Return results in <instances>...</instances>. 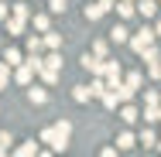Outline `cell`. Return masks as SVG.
<instances>
[{
	"instance_id": "obj_7",
	"label": "cell",
	"mask_w": 161,
	"mask_h": 157,
	"mask_svg": "<svg viewBox=\"0 0 161 157\" xmlns=\"http://www.w3.org/2000/svg\"><path fill=\"white\" fill-rule=\"evenodd\" d=\"M113 10H117L120 17H134V14H137V3H134V0H117Z\"/></svg>"
},
{
	"instance_id": "obj_35",
	"label": "cell",
	"mask_w": 161,
	"mask_h": 157,
	"mask_svg": "<svg viewBox=\"0 0 161 157\" xmlns=\"http://www.w3.org/2000/svg\"><path fill=\"white\" fill-rule=\"evenodd\" d=\"M144 102H147V106H154V102H161V99H158V92H144Z\"/></svg>"
},
{
	"instance_id": "obj_30",
	"label": "cell",
	"mask_w": 161,
	"mask_h": 157,
	"mask_svg": "<svg viewBox=\"0 0 161 157\" xmlns=\"http://www.w3.org/2000/svg\"><path fill=\"white\" fill-rule=\"evenodd\" d=\"M10 144H14V137L3 130V133H0V154H7V150H10Z\"/></svg>"
},
{
	"instance_id": "obj_22",
	"label": "cell",
	"mask_w": 161,
	"mask_h": 157,
	"mask_svg": "<svg viewBox=\"0 0 161 157\" xmlns=\"http://www.w3.org/2000/svg\"><path fill=\"white\" fill-rule=\"evenodd\" d=\"M31 24H34V31H41V34H45V31H48V14H34V17H31Z\"/></svg>"
},
{
	"instance_id": "obj_4",
	"label": "cell",
	"mask_w": 161,
	"mask_h": 157,
	"mask_svg": "<svg viewBox=\"0 0 161 157\" xmlns=\"http://www.w3.org/2000/svg\"><path fill=\"white\" fill-rule=\"evenodd\" d=\"M103 79H106V86H110V89H117V86H120V79H124L120 62H106V65H103Z\"/></svg>"
},
{
	"instance_id": "obj_36",
	"label": "cell",
	"mask_w": 161,
	"mask_h": 157,
	"mask_svg": "<svg viewBox=\"0 0 161 157\" xmlns=\"http://www.w3.org/2000/svg\"><path fill=\"white\" fill-rule=\"evenodd\" d=\"M154 34H158V38H161V21H158V24H154Z\"/></svg>"
},
{
	"instance_id": "obj_14",
	"label": "cell",
	"mask_w": 161,
	"mask_h": 157,
	"mask_svg": "<svg viewBox=\"0 0 161 157\" xmlns=\"http://www.w3.org/2000/svg\"><path fill=\"white\" fill-rule=\"evenodd\" d=\"M45 65H48V68H62V48H48Z\"/></svg>"
},
{
	"instance_id": "obj_17",
	"label": "cell",
	"mask_w": 161,
	"mask_h": 157,
	"mask_svg": "<svg viewBox=\"0 0 161 157\" xmlns=\"http://www.w3.org/2000/svg\"><path fill=\"white\" fill-rule=\"evenodd\" d=\"M38 75H41V82H45V86H55V82H58V68H48V65H45Z\"/></svg>"
},
{
	"instance_id": "obj_28",
	"label": "cell",
	"mask_w": 161,
	"mask_h": 157,
	"mask_svg": "<svg viewBox=\"0 0 161 157\" xmlns=\"http://www.w3.org/2000/svg\"><path fill=\"white\" fill-rule=\"evenodd\" d=\"M45 48V38H38V34H28V51H41Z\"/></svg>"
},
{
	"instance_id": "obj_19",
	"label": "cell",
	"mask_w": 161,
	"mask_h": 157,
	"mask_svg": "<svg viewBox=\"0 0 161 157\" xmlns=\"http://www.w3.org/2000/svg\"><path fill=\"white\" fill-rule=\"evenodd\" d=\"M158 120H161V106L154 102V106H147V109H144V123H158Z\"/></svg>"
},
{
	"instance_id": "obj_8",
	"label": "cell",
	"mask_w": 161,
	"mask_h": 157,
	"mask_svg": "<svg viewBox=\"0 0 161 157\" xmlns=\"http://www.w3.org/2000/svg\"><path fill=\"white\" fill-rule=\"evenodd\" d=\"M120 120H124V123H137V120H141L137 106H130V102H120Z\"/></svg>"
},
{
	"instance_id": "obj_1",
	"label": "cell",
	"mask_w": 161,
	"mask_h": 157,
	"mask_svg": "<svg viewBox=\"0 0 161 157\" xmlns=\"http://www.w3.org/2000/svg\"><path fill=\"white\" fill-rule=\"evenodd\" d=\"M69 137H72V123L69 120H58L55 126H48V130H41V144H48L55 154L69 147Z\"/></svg>"
},
{
	"instance_id": "obj_15",
	"label": "cell",
	"mask_w": 161,
	"mask_h": 157,
	"mask_svg": "<svg viewBox=\"0 0 161 157\" xmlns=\"http://www.w3.org/2000/svg\"><path fill=\"white\" fill-rule=\"evenodd\" d=\"M72 99H75V102H89V99H93V89H89V86H75V89H72Z\"/></svg>"
},
{
	"instance_id": "obj_12",
	"label": "cell",
	"mask_w": 161,
	"mask_h": 157,
	"mask_svg": "<svg viewBox=\"0 0 161 157\" xmlns=\"http://www.w3.org/2000/svg\"><path fill=\"white\" fill-rule=\"evenodd\" d=\"M89 89H93V99H103V92H106L110 86H106V79H103V75H96V79L89 82Z\"/></svg>"
},
{
	"instance_id": "obj_31",
	"label": "cell",
	"mask_w": 161,
	"mask_h": 157,
	"mask_svg": "<svg viewBox=\"0 0 161 157\" xmlns=\"http://www.w3.org/2000/svg\"><path fill=\"white\" fill-rule=\"evenodd\" d=\"M14 14H17V17H31V7H28V3H14Z\"/></svg>"
},
{
	"instance_id": "obj_9",
	"label": "cell",
	"mask_w": 161,
	"mask_h": 157,
	"mask_svg": "<svg viewBox=\"0 0 161 157\" xmlns=\"http://www.w3.org/2000/svg\"><path fill=\"white\" fill-rule=\"evenodd\" d=\"M137 14H141V17H154V14H158V3H154V0H137Z\"/></svg>"
},
{
	"instance_id": "obj_29",
	"label": "cell",
	"mask_w": 161,
	"mask_h": 157,
	"mask_svg": "<svg viewBox=\"0 0 161 157\" xmlns=\"http://www.w3.org/2000/svg\"><path fill=\"white\" fill-rule=\"evenodd\" d=\"M124 82H127L130 89H141V82H144V75H141V72H130V75L124 79Z\"/></svg>"
},
{
	"instance_id": "obj_16",
	"label": "cell",
	"mask_w": 161,
	"mask_h": 157,
	"mask_svg": "<svg viewBox=\"0 0 161 157\" xmlns=\"http://www.w3.org/2000/svg\"><path fill=\"white\" fill-rule=\"evenodd\" d=\"M28 99H31L34 106H45V102H48V92H45V89H38V86H34V89H28Z\"/></svg>"
},
{
	"instance_id": "obj_13",
	"label": "cell",
	"mask_w": 161,
	"mask_h": 157,
	"mask_svg": "<svg viewBox=\"0 0 161 157\" xmlns=\"http://www.w3.org/2000/svg\"><path fill=\"white\" fill-rule=\"evenodd\" d=\"M3 62L10 65V68H17V65L24 62V55H21V51H17V48H7V51H3Z\"/></svg>"
},
{
	"instance_id": "obj_6",
	"label": "cell",
	"mask_w": 161,
	"mask_h": 157,
	"mask_svg": "<svg viewBox=\"0 0 161 157\" xmlns=\"http://www.w3.org/2000/svg\"><path fill=\"white\" fill-rule=\"evenodd\" d=\"M106 10H110V7H106L103 0H96V3H86V21H99Z\"/></svg>"
},
{
	"instance_id": "obj_21",
	"label": "cell",
	"mask_w": 161,
	"mask_h": 157,
	"mask_svg": "<svg viewBox=\"0 0 161 157\" xmlns=\"http://www.w3.org/2000/svg\"><path fill=\"white\" fill-rule=\"evenodd\" d=\"M141 144H144V147H158V137H154V130H147V126H144V130H141Z\"/></svg>"
},
{
	"instance_id": "obj_26",
	"label": "cell",
	"mask_w": 161,
	"mask_h": 157,
	"mask_svg": "<svg viewBox=\"0 0 161 157\" xmlns=\"http://www.w3.org/2000/svg\"><path fill=\"white\" fill-rule=\"evenodd\" d=\"M14 75H10V65L7 62H0V89H7V82H10Z\"/></svg>"
},
{
	"instance_id": "obj_32",
	"label": "cell",
	"mask_w": 161,
	"mask_h": 157,
	"mask_svg": "<svg viewBox=\"0 0 161 157\" xmlns=\"http://www.w3.org/2000/svg\"><path fill=\"white\" fill-rule=\"evenodd\" d=\"M10 14H14V7H10V3H7V0H0V21H7V17H10Z\"/></svg>"
},
{
	"instance_id": "obj_34",
	"label": "cell",
	"mask_w": 161,
	"mask_h": 157,
	"mask_svg": "<svg viewBox=\"0 0 161 157\" xmlns=\"http://www.w3.org/2000/svg\"><path fill=\"white\" fill-rule=\"evenodd\" d=\"M93 51H96L99 58H106V41H96V48H93Z\"/></svg>"
},
{
	"instance_id": "obj_10",
	"label": "cell",
	"mask_w": 161,
	"mask_h": 157,
	"mask_svg": "<svg viewBox=\"0 0 161 157\" xmlns=\"http://www.w3.org/2000/svg\"><path fill=\"white\" fill-rule=\"evenodd\" d=\"M24 21H28V17L10 14V17H7V31H10V34H24Z\"/></svg>"
},
{
	"instance_id": "obj_23",
	"label": "cell",
	"mask_w": 161,
	"mask_h": 157,
	"mask_svg": "<svg viewBox=\"0 0 161 157\" xmlns=\"http://www.w3.org/2000/svg\"><path fill=\"white\" fill-rule=\"evenodd\" d=\"M45 48H62V34H55V31H45Z\"/></svg>"
},
{
	"instance_id": "obj_25",
	"label": "cell",
	"mask_w": 161,
	"mask_h": 157,
	"mask_svg": "<svg viewBox=\"0 0 161 157\" xmlns=\"http://www.w3.org/2000/svg\"><path fill=\"white\" fill-rule=\"evenodd\" d=\"M117 147H120V150H130V147H134V133H127V130H124V133L117 137Z\"/></svg>"
},
{
	"instance_id": "obj_33",
	"label": "cell",
	"mask_w": 161,
	"mask_h": 157,
	"mask_svg": "<svg viewBox=\"0 0 161 157\" xmlns=\"http://www.w3.org/2000/svg\"><path fill=\"white\" fill-rule=\"evenodd\" d=\"M147 72H151V79H161V58H158V62H151V65H147Z\"/></svg>"
},
{
	"instance_id": "obj_2",
	"label": "cell",
	"mask_w": 161,
	"mask_h": 157,
	"mask_svg": "<svg viewBox=\"0 0 161 157\" xmlns=\"http://www.w3.org/2000/svg\"><path fill=\"white\" fill-rule=\"evenodd\" d=\"M154 38H158V34H154V28H141L137 34H130V48H134V51L141 55V51H144L147 44H154Z\"/></svg>"
},
{
	"instance_id": "obj_5",
	"label": "cell",
	"mask_w": 161,
	"mask_h": 157,
	"mask_svg": "<svg viewBox=\"0 0 161 157\" xmlns=\"http://www.w3.org/2000/svg\"><path fill=\"white\" fill-rule=\"evenodd\" d=\"M34 75H38V72H34L28 62H21L14 68V82H17V86H34Z\"/></svg>"
},
{
	"instance_id": "obj_24",
	"label": "cell",
	"mask_w": 161,
	"mask_h": 157,
	"mask_svg": "<svg viewBox=\"0 0 161 157\" xmlns=\"http://www.w3.org/2000/svg\"><path fill=\"white\" fill-rule=\"evenodd\" d=\"M141 58H144V62H147V65H151V62H158V58H161V51H158V48H154V44H147V48L141 51Z\"/></svg>"
},
{
	"instance_id": "obj_18",
	"label": "cell",
	"mask_w": 161,
	"mask_h": 157,
	"mask_svg": "<svg viewBox=\"0 0 161 157\" xmlns=\"http://www.w3.org/2000/svg\"><path fill=\"white\" fill-rule=\"evenodd\" d=\"M110 38H113L117 44H124V41H130V31H127V28H124V24H117V28L110 31Z\"/></svg>"
},
{
	"instance_id": "obj_11",
	"label": "cell",
	"mask_w": 161,
	"mask_h": 157,
	"mask_svg": "<svg viewBox=\"0 0 161 157\" xmlns=\"http://www.w3.org/2000/svg\"><path fill=\"white\" fill-rule=\"evenodd\" d=\"M120 102H124V99H120L117 89H106V92H103V106H106V109H117Z\"/></svg>"
},
{
	"instance_id": "obj_3",
	"label": "cell",
	"mask_w": 161,
	"mask_h": 157,
	"mask_svg": "<svg viewBox=\"0 0 161 157\" xmlns=\"http://www.w3.org/2000/svg\"><path fill=\"white\" fill-rule=\"evenodd\" d=\"M79 65H82V68H86V72H89V75H103V65H106V58H99L96 51H93V55H89V51H86V55H82V58H79Z\"/></svg>"
},
{
	"instance_id": "obj_27",
	"label": "cell",
	"mask_w": 161,
	"mask_h": 157,
	"mask_svg": "<svg viewBox=\"0 0 161 157\" xmlns=\"http://www.w3.org/2000/svg\"><path fill=\"white\" fill-rule=\"evenodd\" d=\"M48 10L52 14H65L69 10V0H48Z\"/></svg>"
},
{
	"instance_id": "obj_20",
	"label": "cell",
	"mask_w": 161,
	"mask_h": 157,
	"mask_svg": "<svg viewBox=\"0 0 161 157\" xmlns=\"http://www.w3.org/2000/svg\"><path fill=\"white\" fill-rule=\"evenodd\" d=\"M14 154H17V157H31V154H38V144H34V140H28V144H21Z\"/></svg>"
}]
</instances>
